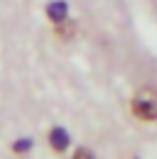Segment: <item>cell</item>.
<instances>
[{
    "label": "cell",
    "instance_id": "obj_5",
    "mask_svg": "<svg viewBox=\"0 0 157 159\" xmlns=\"http://www.w3.org/2000/svg\"><path fill=\"white\" fill-rule=\"evenodd\" d=\"M71 159H93V154H91L88 149H78V152H76Z\"/></svg>",
    "mask_w": 157,
    "mask_h": 159
},
{
    "label": "cell",
    "instance_id": "obj_3",
    "mask_svg": "<svg viewBox=\"0 0 157 159\" xmlns=\"http://www.w3.org/2000/svg\"><path fill=\"white\" fill-rule=\"evenodd\" d=\"M74 32H76V27H74V22H69V20H61L57 25L59 39H71V37H74Z\"/></svg>",
    "mask_w": 157,
    "mask_h": 159
},
{
    "label": "cell",
    "instance_id": "obj_1",
    "mask_svg": "<svg viewBox=\"0 0 157 159\" xmlns=\"http://www.w3.org/2000/svg\"><path fill=\"white\" fill-rule=\"evenodd\" d=\"M133 113L140 120H157V91L140 88L133 98Z\"/></svg>",
    "mask_w": 157,
    "mask_h": 159
},
{
    "label": "cell",
    "instance_id": "obj_4",
    "mask_svg": "<svg viewBox=\"0 0 157 159\" xmlns=\"http://www.w3.org/2000/svg\"><path fill=\"white\" fill-rule=\"evenodd\" d=\"M49 17L54 22H61V20H66V5L64 2H54V5H49Z\"/></svg>",
    "mask_w": 157,
    "mask_h": 159
},
{
    "label": "cell",
    "instance_id": "obj_2",
    "mask_svg": "<svg viewBox=\"0 0 157 159\" xmlns=\"http://www.w3.org/2000/svg\"><path fill=\"white\" fill-rule=\"evenodd\" d=\"M49 142H52V147L54 149H66V144H69V137H66V132L64 130H52V135H49Z\"/></svg>",
    "mask_w": 157,
    "mask_h": 159
}]
</instances>
